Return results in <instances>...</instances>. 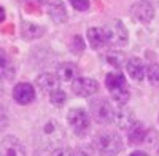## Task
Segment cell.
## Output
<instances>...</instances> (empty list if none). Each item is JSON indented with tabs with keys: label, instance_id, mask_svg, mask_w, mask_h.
Wrapping results in <instances>:
<instances>
[{
	"label": "cell",
	"instance_id": "6da1fadb",
	"mask_svg": "<svg viewBox=\"0 0 159 156\" xmlns=\"http://www.w3.org/2000/svg\"><path fill=\"white\" fill-rule=\"evenodd\" d=\"M92 147L100 156H116L123 150V139L118 132L100 131L92 139Z\"/></svg>",
	"mask_w": 159,
	"mask_h": 156
},
{
	"label": "cell",
	"instance_id": "7a4b0ae2",
	"mask_svg": "<svg viewBox=\"0 0 159 156\" xmlns=\"http://www.w3.org/2000/svg\"><path fill=\"white\" fill-rule=\"evenodd\" d=\"M105 86L118 105H126V102L129 100V89L126 78L121 72H110L105 76Z\"/></svg>",
	"mask_w": 159,
	"mask_h": 156
},
{
	"label": "cell",
	"instance_id": "3957f363",
	"mask_svg": "<svg viewBox=\"0 0 159 156\" xmlns=\"http://www.w3.org/2000/svg\"><path fill=\"white\" fill-rule=\"evenodd\" d=\"M103 30V37H105V43L111 45V46H126L129 42V32L126 29V25L118 21L113 19L110 22L105 24Z\"/></svg>",
	"mask_w": 159,
	"mask_h": 156
},
{
	"label": "cell",
	"instance_id": "277c9868",
	"mask_svg": "<svg viewBox=\"0 0 159 156\" xmlns=\"http://www.w3.org/2000/svg\"><path fill=\"white\" fill-rule=\"evenodd\" d=\"M89 110H91V116L92 120L99 124H110L115 121V112L116 108L110 103V100L107 99H94L89 103Z\"/></svg>",
	"mask_w": 159,
	"mask_h": 156
},
{
	"label": "cell",
	"instance_id": "5b68a950",
	"mask_svg": "<svg viewBox=\"0 0 159 156\" xmlns=\"http://www.w3.org/2000/svg\"><path fill=\"white\" fill-rule=\"evenodd\" d=\"M67 121L78 137H84L91 127V118L84 108H72L67 113Z\"/></svg>",
	"mask_w": 159,
	"mask_h": 156
},
{
	"label": "cell",
	"instance_id": "8992f818",
	"mask_svg": "<svg viewBox=\"0 0 159 156\" xmlns=\"http://www.w3.org/2000/svg\"><path fill=\"white\" fill-rule=\"evenodd\" d=\"M0 156H27V151L18 137L7 135L0 140Z\"/></svg>",
	"mask_w": 159,
	"mask_h": 156
},
{
	"label": "cell",
	"instance_id": "52a82bcc",
	"mask_svg": "<svg viewBox=\"0 0 159 156\" xmlns=\"http://www.w3.org/2000/svg\"><path fill=\"white\" fill-rule=\"evenodd\" d=\"M130 16L142 24H148L154 18V7L148 0H140L130 7Z\"/></svg>",
	"mask_w": 159,
	"mask_h": 156
},
{
	"label": "cell",
	"instance_id": "ba28073f",
	"mask_svg": "<svg viewBox=\"0 0 159 156\" xmlns=\"http://www.w3.org/2000/svg\"><path fill=\"white\" fill-rule=\"evenodd\" d=\"M72 91L80 97H89L99 91V83L88 76H78L75 81H72Z\"/></svg>",
	"mask_w": 159,
	"mask_h": 156
},
{
	"label": "cell",
	"instance_id": "9c48e42d",
	"mask_svg": "<svg viewBox=\"0 0 159 156\" xmlns=\"http://www.w3.org/2000/svg\"><path fill=\"white\" fill-rule=\"evenodd\" d=\"M119 129L123 131H129V129L134 126L137 121H135V115L129 107L126 105H119V108L115 112V121H113Z\"/></svg>",
	"mask_w": 159,
	"mask_h": 156
},
{
	"label": "cell",
	"instance_id": "30bf717a",
	"mask_svg": "<svg viewBox=\"0 0 159 156\" xmlns=\"http://www.w3.org/2000/svg\"><path fill=\"white\" fill-rule=\"evenodd\" d=\"M13 99L21 105H27L35 99V89L30 83H18L13 88Z\"/></svg>",
	"mask_w": 159,
	"mask_h": 156
},
{
	"label": "cell",
	"instance_id": "8fae6325",
	"mask_svg": "<svg viewBox=\"0 0 159 156\" xmlns=\"http://www.w3.org/2000/svg\"><path fill=\"white\" fill-rule=\"evenodd\" d=\"M37 86L43 91V93H48L51 94L52 91L59 89V85H61V80L56 73H49V72H45V73H40L35 80Z\"/></svg>",
	"mask_w": 159,
	"mask_h": 156
},
{
	"label": "cell",
	"instance_id": "7c38bea8",
	"mask_svg": "<svg viewBox=\"0 0 159 156\" xmlns=\"http://www.w3.org/2000/svg\"><path fill=\"white\" fill-rule=\"evenodd\" d=\"M42 135L48 140V142H52V144H57L59 140L64 139V131L61 124H57L54 120H48L43 126V131H42Z\"/></svg>",
	"mask_w": 159,
	"mask_h": 156
},
{
	"label": "cell",
	"instance_id": "4fadbf2b",
	"mask_svg": "<svg viewBox=\"0 0 159 156\" xmlns=\"http://www.w3.org/2000/svg\"><path fill=\"white\" fill-rule=\"evenodd\" d=\"M56 75L59 76L61 81L72 85V81H75L78 78V67L73 62H62V64L57 66V73Z\"/></svg>",
	"mask_w": 159,
	"mask_h": 156
},
{
	"label": "cell",
	"instance_id": "5bb4252c",
	"mask_svg": "<svg viewBox=\"0 0 159 156\" xmlns=\"http://www.w3.org/2000/svg\"><path fill=\"white\" fill-rule=\"evenodd\" d=\"M126 69H127V73L132 80L135 81H142L143 76H145V66L140 57L137 56H132L127 59V64H126Z\"/></svg>",
	"mask_w": 159,
	"mask_h": 156
},
{
	"label": "cell",
	"instance_id": "9a60e30c",
	"mask_svg": "<svg viewBox=\"0 0 159 156\" xmlns=\"http://www.w3.org/2000/svg\"><path fill=\"white\" fill-rule=\"evenodd\" d=\"M48 15H49V18L54 21V22H65V21H67V18H69L67 8H65L64 2H61V0L51 2L48 5Z\"/></svg>",
	"mask_w": 159,
	"mask_h": 156
},
{
	"label": "cell",
	"instance_id": "2e32d148",
	"mask_svg": "<svg viewBox=\"0 0 159 156\" xmlns=\"http://www.w3.org/2000/svg\"><path fill=\"white\" fill-rule=\"evenodd\" d=\"M15 75V67L11 64V59L3 49H0V80H10Z\"/></svg>",
	"mask_w": 159,
	"mask_h": 156
},
{
	"label": "cell",
	"instance_id": "e0dca14e",
	"mask_svg": "<svg viewBox=\"0 0 159 156\" xmlns=\"http://www.w3.org/2000/svg\"><path fill=\"white\" fill-rule=\"evenodd\" d=\"M21 34H22L24 38H27V40H35V38H40L45 34V29L42 25L34 24V22H22Z\"/></svg>",
	"mask_w": 159,
	"mask_h": 156
},
{
	"label": "cell",
	"instance_id": "ac0fdd59",
	"mask_svg": "<svg viewBox=\"0 0 159 156\" xmlns=\"http://www.w3.org/2000/svg\"><path fill=\"white\" fill-rule=\"evenodd\" d=\"M86 38L91 45V48L99 49L105 45V37H103V30L99 27H89L86 32Z\"/></svg>",
	"mask_w": 159,
	"mask_h": 156
},
{
	"label": "cell",
	"instance_id": "d6986e66",
	"mask_svg": "<svg viewBox=\"0 0 159 156\" xmlns=\"http://www.w3.org/2000/svg\"><path fill=\"white\" fill-rule=\"evenodd\" d=\"M145 137H147V129H145L140 123H135V124L127 131L129 144H132V145L143 144V142H145Z\"/></svg>",
	"mask_w": 159,
	"mask_h": 156
},
{
	"label": "cell",
	"instance_id": "ffe728a7",
	"mask_svg": "<svg viewBox=\"0 0 159 156\" xmlns=\"http://www.w3.org/2000/svg\"><path fill=\"white\" fill-rule=\"evenodd\" d=\"M124 61H126V56H124V53H121V51L113 49V51H108L107 53V62L110 64V66H113L115 69H121Z\"/></svg>",
	"mask_w": 159,
	"mask_h": 156
},
{
	"label": "cell",
	"instance_id": "44dd1931",
	"mask_svg": "<svg viewBox=\"0 0 159 156\" xmlns=\"http://www.w3.org/2000/svg\"><path fill=\"white\" fill-rule=\"evenodd\" d=\"M145 75L153 86H159V64H150L145 67Z\"/></svg>",
	"mask_w": 159,
	"mask_h": 156
},
{
	"label": "cell",
	"instance_id": "7402d4cb",
	"mask_svg": "<svg viewBox=\"0 0 159 156\" xmlns=\"http://www.w3.org/2000/svg\"><path fill=\"white\" fill-rule=\"evenodd\" d=\"M49 100L52 105H56V107H62L65 102H67V94H65V91H62L61 88L56 89V91H52V93L49 94Z\"/></svg>",
	"mask_w": 159,
	"mask_h": 156
},
{
	"label": "cell",
	"instance_id": "603a6c76",
	"mask_svg": "<svg viewBox=\"0 0 159 156\" xmlns=\"http://www.w3.org/2000/svg\"><path fill=\"white\" fill-rule=\"evenodd\" d=\"M70 49L73 51V53H76V54H80L81 51L84 49V40L80 35H75L73 38H72V45H70Z\"/></svg>",
	"mask_w": 159,
	"mask_h": 156
},
{
	"label": "cell",
	"instance_id": "cb8c5ba5",
	"mask_svg": "<svg viewBox=\"0 0 159 156\" xmlns=\"http://www.w3.org/2000/svg\"><path fill=\"white\" fill-rule=\"evenodd\" d=\"M72 7L78 11H86L89 10V0H69Z\"/></svg>",
	"mask_w": 159,
	"mask_h": 156
},
{
	"label": "cell",
	"instance_id": "d4e9b609",
	"mask_svg": "<svg viewBox=\"0 0 159 156\" xmlns=\"http://www.w3.org/2000/svg\"><path fill=\"white\" fill-rule=\"evenodd\" d=\"M73 156H96L91 147H78L73 150Z\"/></svg>",
	"mask_w": 159,
	"mask_h": 156
},
{
	"label": "cell",
	"instance_id": "484cf974",
	"mask_svg": "<svg viewBox=\"0 0 159 156\" xmlns=\"http://www.w3.org/2000/svg\"><path fill=\"white\" fill-rule=\"evenodd\" d=\"M51 156H73V150H70L67 147H59L51 153Z\"/></svg>",
	"mask_w": 159,
	"mask_h": 156
},
{
	"label": "cell",
	"instance_id": "4316f807",
	"mask_svg": "<svg viewBox=\"0 0 159 156\" xmlns=\"http://www.w3.org/2000/svg\"><path fill=\"white\" fill-rule=\"evenodd\" d=\"M130 156H148L145 151H142V150H135V151H132L130 153Z\"/></svg>",
	"mask_w": 159,
	"mask_h": 156
},
{
	"label": "cell",
	"instance_id": "83f0119b",
	"mask_svg": "<svg viewBox=\"0 0 159 156\" xmlns=\"http://www.w3.org/2000/svg\"><path fill=\"white\" fill-rule=\"evenodd\" d=\"M37 2H40V3H45V2H46V0H37Z\"/></svg>",
	"mask_w": 159,
	"mask_h": 156
},
{
	"label": "cell",
	"instance_id": "f1b7e54d",
	"mask_svg": "<svg viewBox=\"0 0 159 156\" xmlns=\"http://www.w3.org/2000/svg\"><path fill=\"white\" fill-rule=\"evenodd\" d=\"M0 91H2V83H0Z\"/></svg>",
	"mask_w": 159,
	"mask_h": 156
},
{
	"label": "cell",
	"instance_id": "f546056e",
	"mask_svg": "<svg viewBox=\"0 0 159 156\" xmlns=\"http://www.w3.org/2000/svg\"><path fill=\"white\" fill-rule=\"evenodd\" d=\"M157 154H159V147H157Z\"/></svg>",
	"mask_w": 159,
	"mask_h": 156
}]
</instances>
